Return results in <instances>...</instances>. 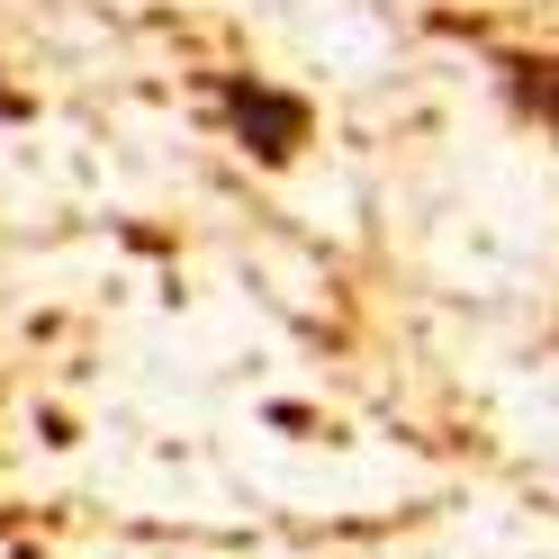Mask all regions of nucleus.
Wrapping results in <instances>:
<instances>
[{
    "instance_id": "1",
    "label": "nucleus",
    "mask_w": 559,
    "mask_h": 559,
    "mask_svg": "<svg viewBox=\"0 0 559 559\" xmlns=\"http://www.w3.org/2000/svg\"><path fill=\"white\" fill-rule=\"evenodd\" d=\"M226 118H235V135H243L262 163H289V154L307 145V99H289V91L235 82V91H226Z\"/></svg>"
},
{
    "instance_id": "2",
    "label": "nucleus",
    "mask_w": 559,
    "mask_h": 559,
    "mask_svg": "<svg viewBox=\"0 0 559 559\" xmlns=\"http://www.w3.org/2000/svg\"><path fill=\"white\" fill-rule=\"evenodd\" d=\"M542 109H550V127H559V63H542Z\"/></svg>"
}]
</instances>
